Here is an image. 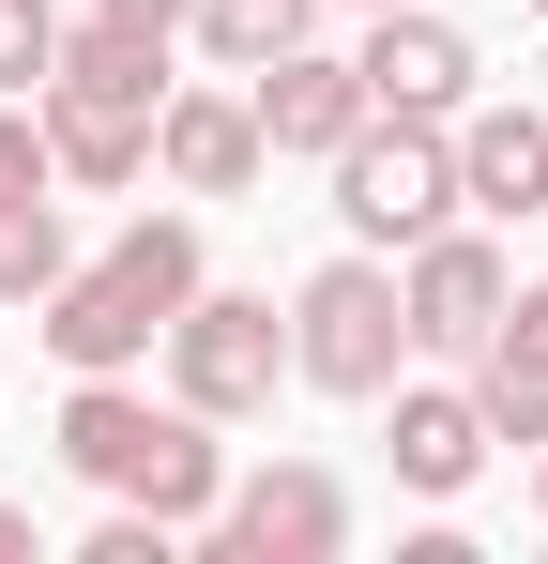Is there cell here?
<instances>
[{
	"label": "cell",
	"instance_id": "cell-1",
	"mask_svg": "<svg viewBox=\"0 0 548 564\" xmlns=\"http://www.w3.org/2000/svg\"><path fill=\"white\" fill-rule=\"evenodd\" d=\"M31 107H46V153L77 184H138L153 169V122H168V62H153V31L91 15V31H62V62H46Z\"/></svg>",
	"mask_w": 548,
	"mask_h": 564
},
{
	"label": "cell",
	"instance_id": "cell-2",
	"mask_svg": "<svg viewBox=\"0 0 548 564\" xmlns=\"http://www.w3.org/2000/svg\"><path fill=\"white\" fill-rule=\"evenodd\" d=\"M62 458H77L91 488H122L138 519H168V534L229 503V458H213V412H198V397H183V412H153V397H122V381H77Z\"/></svg>",
	"mask_w": 548,
	"mask_h": 564
},
{
	"label": "cell",
	"instance_id": "cell-3",
	"mask_svg": "<svg viewBox=\"0 0 548 564\" xmlns=\"http://www.w3.org/2000/svg\"><path fill=\"white\" fill-rule=\"evenodd\" d=\"M336 214H351L365 245H427L457 214V138H427L412 107H365L351 138H336Z\"/></svg>",
	"mask_w": 548,
	"mask_h": 564
},
{
	"label": "cell",
	"instance_id": "cell-4",
	"mask_svg": "<svg viewBox=\"0 0 548 564\" xmlns=\"http://www.w3.org/2000/svg\"><path fill=\"white\" fill-rule=\"evenodd\" d=\"M396 351H412L396 275H381V260H320V275H305V305H289V367L320 381V397H381V381H396Z\"/></svg>",
	"mask_w": 548,
	"mask_h": 564
},
{
	"label": "cell",
	"instance_id": "cell-5",
	"mask_svg": "<svg viewBox=\"0 0 548 564\" xmlns=\"http://www.w3.org/2000/svg\"><path fill=\"white\" fill-rule=\"evenodd\" d=\"M168 367H183L198 412H260L274 381H289V321H274L260 290H198V305L168 321Z\"/></svg>",
	"mask_w": 548,
	"mask_h": 564
},
{
	"label": "cell",
	"instance_id": "cell-6",
	"mask_svg": "<svg viewBox=\"0 0 548 564\" xmlns=\"http://www.w3.org/2000/svg\"><path fill=\"white\" fill-rule=\"evenodd\" d=\"M153 336H168V305L122 275V260H91V275H62V290H46V351H62L77 381H122Z\"/></svg>",
	"mask_w": 548,
	"mask_h": 564
},
{
	"label": "cell",
	"instance_id": "cell-7",
	"mask_svg": "<svg viewBox=\"0 0 548 564\" xmlns=\"http://www.w3.org/2000/svg\"><path fill=\"white\" fill-rule=\"evenodd\" d=\"M229 550L244 564H320V550H351V503H336V473H305V458H274L229 488Z\"/></svg>",
	"mask_w": 548,
	"mask_h": 564
},
{
	"label": "cell",
	"instance_id": "cell-8",
	"mask_svg": "<svg viewBox=\"0 0 548 564\" xmlns=\"http://www.w3.org/2000/svg\"><path fill=\"white\" fill-rule=\"evenodd\" d=\"M153 153H168V184L183 198H244L260 184V93H168V122H153Z\"/></svg>",
	"mask_w": 548,
	"mask_h": 564
},
{
	"label": "cell",
	"instance_id": "cell-9",
	"mask_svg": "<svg viewBox=\"0 0 548 564\" xmlns=\"http://www.w3.org/2000/svg\"><path fill=\"white\" fill-rule=\"evenodd\" d=\"M396 305H412V336H427V351H487V321H503L518 290H503V260H487V245L427 229V245H412V290H396Z\"/></svg>",
	"mask_w": 548,
	"mask_h": 564
},
{
	"label": "cell",
	"instance_id": "cell-10",
	"mask_svg": "<svg viewBox=\"0 0 548 564\" xmlns=\"http://www.w3.org/2000/svg\"><path fill=\"white\" fill-rule=\"evenodd\" d=\"M457 93H472V46H457L442 15H412V0H396V15L365 31V107H412V122H442Z\"/></svg>",
	"mask_w": 548,
	"mask_h": 564
},
{
	"label": "cell",
	"instance_id": "cell-11",
	"mask_svg": "<svg viewBox=\"0 0 548 564\" xmlns=\"http://www.w3.org/2000/svg\"><path fill=\"white\" fill-rule=\"evenodd\" d=\"M351 122H365V62H320V46L260 62V138L274 153H336Z\"/></svg>",
	"mask_w": 548,
	"mask_h": 564
},
{
	"label": "cell",
	"instance_id": "cell-12",
	"mask_svg": "<svg viewBox=\"0 0 548 564\" xmlns=\"http://www.w3.org/2000/svg\"><path fill=\"white\" fill-rule=\"evenodd\" d=\"M457 198L472 214H548V122L534 107H472L457 122Z\"/></svg>",
	"mask_w": 548,
	"mask_h": 564
},
{
	"label": "cell",
	"instance_id": "cell-13",
	"mask_svg": "<svg viewBox=\"0 0 548 564\" xmlns=\"http://www.w3.org/2000/svg\"><path fill=\"white\" fill-rule=\"evenodd\" d=\"M472 397H487V427H503V443H548V290H518V305H503V321H487V351H472Z\"/></svg>",
	"mask_w": 548,
	"mask_h": 564
},
{
	"label": "cell",
	"instance_id": "cell-14",
	"mask_svg": "<svg viewBox=\"0 0 548 564\" xmlns=\"http://www.w3.org/2000/svg\"><path fill=\"white\" fill-rule=\"evenodd\" d=\"M487 443H503V427H487V397H442V381H427V397H396V473H412L427 503H442V488H472V458H487Z\"/></svg>",
	"mask_w": 548,
	"mask_h": 564
},
{
	"label": "cell",
	"instance_id": "cell-15",
	"mask_svg": "<svg viewBox=\"0 0 548 564\" xmlns=\"http://www.w3.org/2000/svg\"><path fill=\"white\" fill-rule=\"evenodd\" d=\"M305 15H320V0H198V46H213L229 77H260V62L305 46Z\"/></svg>",
	"mask_w": 548,
	"mask_h": 564
},
{
	"label": "cell",
	"instance_id": "cell-16",
	"mask_svg": "<svg viewBox=\"0 0 548 564\" xmlns=\"http://www.w3.org/2000/svg\"><path fill=\"white\" fill-rule=\"evenodd\" d=\"M62 275H77V260H62V214H46V198H0V305H46Z\"/></svg>",
	"mask_w": 548,
	"mask_h": 564
},
{
	"label": "cell",
	"instance_id": "cell-17",
	"mask_svg": "<svg viewBox=\"0 0 548 564\" xmlns=\"http://www.w3.org/2000/svg\"><path fill=\"white\" fill-rule=\"evenodd\" d=\"M107 260H122V275L153 290V305H168V321H183V305H198V229H183V214H138V229H122V245H107Z\"/></svg>",
	"mask_w": 548,
	"mask_h": 564
},
{
	"label": "cell",
	"instance_id": "cell-18",
	"mask_svg": "<svg viewBox=\"0 0 548 564\" xmlns=\"http://www.w3.org/2000/svg\"><path fill=\"white\" fill-rule=\"evenodd\" d=\"M62 62V0H0V93H46Z\"/></svg>",
	"mask_w": 548,
	"mask_h": 564
},
{
	"label": "cell",
	"instance_id": "cell-19",
	"mask_svg": "<svg viewBox=\"0 0 548 564\" xmlns=\"http://www.w3.org/2000/svg\"><path fill=\"white\" fill-rule=\"evenodd\" d=\"M46 169H62V153H46V107L0 93V198H46Z\"/></svg>",
	"mask_w": 548,
	"mask_h": 564
},
{
	"label": "cell",
	"instance_id": "cell-20",
	"mask_svg": "<svg viewBox=\"0 0 548 564\" xmlns=\"http://www.w3.org/2000/svg\"><path fill=\"white\" fill-rule=\"evenodd\" d=\"M107 15H122V31H153V46H168L183 15H198V0H107Z\"/></svg>",
	"mask_w": 548,
	"mask_h": 564
},
{
	"label": "cell",
	"instance_id": "cell-21",
	"mask_svg": "<svg viewBox=\"0 0 548 564\" xmlns=\"http://www.w3.org/2000/svg\"><path fill=\"white\" fill-rule=\"evenodd\" d=\"M0 550H31V503H0Z\"/></svg>",
	"mask_w": 548,
	"mask_h": 564
},
{
	"label": "cell",
	"instance_id": "cell-22",
	"mask_svg": "<svg viewBox=\"0 0 548 564\" xmlns=\"http://www.w3.org/2000/svg\"><path fill=\"white\" fill-rule=\"evenodd\" d=\"M534 503H548V443H534Z\"/></svg>",
	"mask_w": 548,
	"mask_h": 564
},
{
	"label": "cell",
	"instance_id": "cell-23",
	"mask_svg": "<svg viewBox=\"0 0 548 564\" xmlns=\"http://www.w3.org/2000/svg\"><path fill=\"white\" fill-rule=\"evenodd\" d=\"M365 15H396V0H365Z\"/></svg>",
	"mask_w": 548,
	"mask_h": 564
},
{
	"label": "cell",
	"instance_id": "cell-24",
	"mask_svg": "<svg viewBox=\"0 0 548 564\" xmlns=\"http://www.w3.org/2000/svg\"><path fill=\"white\" fill-rule=\"evenodd\" d=\"M534 15H548V0H534Z\"/></svg>",
	"mask_w": 548,
	"mask_h": 564
}]
</instances>
